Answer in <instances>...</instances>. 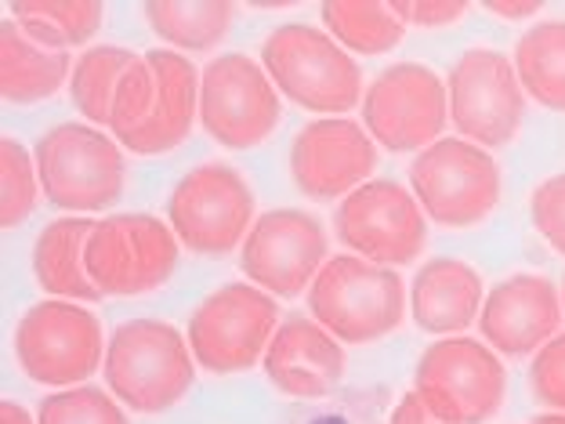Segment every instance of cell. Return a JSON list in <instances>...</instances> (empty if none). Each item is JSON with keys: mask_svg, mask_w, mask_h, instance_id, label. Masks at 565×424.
<instances>
[{"mask_svg": "<svg viewBox=\"0 0 565 424\" xmlns=\"http://www.w3.org/2000/svg\"><path fill=\"white\" fill-rule=\"evenodd\" d=\"M200 81L203 76L182 51H146L124 76L109 131L138 157H163L178 149L200 120Z\"/></svg>", "mask_w": 565, "mask_h": 424, "instance_id": "obj_1", "label": "cell"}, {"mask_svg": "<svg viewBox=\"0 0 565 424\" xmlns=\"http://www.w3.org/2000/svg\"><path fill=\"white\" fill-rule=\"evenodd\" d=\"M102 370L120 406L135 414H163L189 395L196 356L189 338L163 319H131L113 330Z\"/></svg>", "mask_w": 565, "mask_h": 424, "instance_id": "obj_2", "label": "cell"}, {"mask_svg": "<svg viewBox=\"0 0 565 424\" xmlns=\"http://www.w3.org/2000/svg\"><path fill=\"white\" fill-rule=\"evenodd\" d=\"M262 66L276 92L319 117L349 113L363 95V73L330 33L308 22H282L262 44Z\"/></svg>", "mask_w": 565, "mask_h": 424, "instance_id": "obj_3", "label": "cell"}, {"mask_svg": "<svg viewBox=\"0 0 565 424\" xmlns=\"http://www.w3.org/2000/svg\"><path fill=\"white\" fill-rule=\"evenodd\" d=\"M308 312L341 344H370L403 324L406 287L388 265L338 254L308 287Z\"/></svg>", "mask_w": 565, "mask_h": 424, "instance_id": "obj_4", "label": "cell"}, {"mask_svg": "<svg viewBox=\"0 0 565 424\" xmlns=\"http://www.w3.org/2000/svg\"><path fill=\"white\" fill-rule=\"evenodd\" d=\"M33 160L44 200L58 211H106L124 197V146L92 124L51 127L36 141Z\"/></svg>", "mask_w": 565, "mask_h": 424, "instance_id": "obj_5", "label": "cell"}, {"mask_svg": "<svg viewBox=\"0 0 565 424\" xmlns=\"http://www.w3.org/2000/svg\"><path fill=\"white\" fill-rule=\"evenodd\" d=\"M279 330V305L254 283H225L189 316V349L207 374H243L258 367Z\"/></svg>", "mask_w": 565, "mask_h": 424, "instance_id": "obj_6", "label": "cell"}, {"mask_svg": "<svg viewBox=\"0 0 565 424\" xmlns=\"http://www.w3.org/2000/svg\"><path fill=\"white\" fill-rule=\"evenodd\" d=\"M409 192L443 229H471L500 203V167L468 138H439L409 163Z\"/></svg>", "mask_w": 565, "mask_h": 424, "instance_id": "obj_7", "label": "cell"}, {"mask_svg": "<svg viewBox=\"0 0 565 424\" xmlns=\"http://www.w3.org/2000/svg\"><path fill=\"white\" fill-rule=\"evenodd\" d=\"M84 268L106 298L160 290L178 268V236L157 214H109L84 243Z\"/></svg>", "mask_w": 565, "mask_h": 424, "instance_id": "obj_8", "label": "cell"}, {"mask_svg": "<svg viewBox=\"0 0 565 424\" xmlns=\"http://www.w3.org/2000/svg\"><path fill=\"white\" fill-rule=\"evenodd\" d=\"M414 392L446 424H486L504 406L508 374L486 341L443 338L420 352Z\"/></svg>", "mask_w": 565, "mask_h": 424, "instance_id": "obj_9", "label": "cell"}, {"mask_svg": "<svg viewBox=\"0 0 565 424\" xmlns=\"http://www.w3.org/2000/svg\"><path fill=\"white\" fill-rule=\"evenodd\" d=\"M167 222L178 243L200 258H225L254 229V192L236 167L200 163L174 186Z\"/></svg>", "mask_w": 565, "mask_h": 424, "instance_id": "obj_10", "label": "cell"}, {"mask_svg": "<svg viewBox=\"0 0 565 424\" xmlns=\"http://www.w3.org/2000/svg\"><path fill=\"white\" fill-rule=\"evenodd\" d=\"M22 374L47 389H76L106 363L98 316L81 301L51 298L33 305L15 327Z\"/></svg>", "mask_w": 565, "mask_h": 424, "instance_id": "obj_11", "label": "cell"}, {"mask_svg": "<svg viewBox=\"0 0 565 424\" xmlns=\"http://www.w3.org/2000/svg\"><path fill=\"white\" fill-rule=\"evenodd\" d=\"M279 92L262 62L228 51L200 81V124L217 146L254 149L279 127Z\"/></svg>", "mask_w": 565, "mask_h": 424, "instance_id": "obj_12", "label": "cell"}, {"mask_svg": "<svg viewBox=\"0 0 565 424\" xmlns=\"http://www.w3.org/2000/svg\"><path fill=\"white\" fill-rule=\"evenodd\" d=\"M449 120L460 135L482 149H500L519 135L525 98L515 62L493 47L465 51L446 81Z\"/></svg>", "mask_w": 565, "mask_h": 424, "instance_id": "obj_13", "label": "cell"}, {"mask_svg": "<svg viewBox=\"0 0 565 424\" xmlns=\"http://www.w3.org/2000/svg\"><path fill=\"white\" fill-rule=\"evenodd\" d=\"M449 120V92L435 70L395 62L363 95V124L388 152H414L439 141Z\"/></svg>", "mask_w": 565, "mask_h": 424, "instance_id": "obj_14", "label": "cell"}, {"mask_svg": "<svg viewBox=\"0 0 565 424\" xmlns=\"http://www.w3.org/2000/svg\"><path fill=\"white\" fill-rule=\"evenodd\" d=\"M414 192L377 178L349 192L333 211V233L352 254L377 265H409L424 251L428 222Z\"/></svg>", "mask_w": 565, "mask_h": 424, "instance_id": "obj_15", "label": "cell"}, {"mask_svg": "<svg viewBox=\"0 0 565 424\" xmlns=\"http://www.w3.org/2000/svg\"><path fill=\"white\" fill-rule=\"evenodd\" d=\"M327 258V229L308 211L279 208L262 214L239 247L243 276L276 298H298L312 287Z\"/></svg>", "mask_w": 565, "mask_h": 424, "instance_id": "obj_16", "label": "cell"}, {"mask_svg": "<svg viewBox=\"0 0 565 424\" xmlns=\"http://www.w3.org/2000/svg\"><path fill=\"white\" fill-rule=\"evenodd\" d=\"M377 141L349 117H319L305 124L290 146V178L308 200L349 197L374 174Z\"/></svg>", "mask_w": 565, "mask_h": 424, "instance_id": "obj_17", "label": "cell"}, {"mask_svg": "<svg viewBox=\"0 0 565 424\" xmlns=\"http://www.w3.org/2000/svg\"><path fill=\"white\" fill-rule=\"evenodd\" d=\"M565 308L562 294L547 276L519 273L500 279L486 294V305L479 312V330L486 344L500 356H530L541 352L555 338Z\"/></svg>", "mask_w": 565, "mask_h": 424, "instance_id": "obj_18", "label": "cell"}, {"mask_svg": "<svg viewBox=\"0 0 565 424\" xmlns=\"http://www.w3.org/2000/svg\"><path fill=\"white\" fill-rule=\"evenodd\" d=\"M262 367L282 395L323 400L344 378V344L316 319L290 316L268 341Z\"/></svg>", "mask_w": 565, "mask_h": 424, "instance_id": "obj_19", "label": "cell"}, {"mask_svg": "<svg viewBox=\"0 0 565 424\" xmlns=\"http://www.w3.org/2000/svg\"><path fill=\"white\" fill-rule=\"evenodd\" d=\"M486 305L482 276L460 258H431L409 283V316L424 333H465Z\"/></svg>", "mask_w": 565, "mask_h": 424, "instance_id": "obj_20", "label": "cell"}, {"mask_svg": "<svg viewBox=\"0 0 565 424\" xmlns=\"http://www.w3.org/2000/svg\"><path fill=\"white\" fill-rule=\"evenodd\" d=\"M70 51H44L19 30L15 19L0 22V98L8 106H36L73 76Z\"/></svg>", "mask_w": 565, "mask_h": 424, "instance_id": "obj_21", "label": "cell"}, {"mask_svg": "<svg viewBox=\"0 0 565 424\" xmlns=\"http://www.w3.org/2000/svg\"><path fill=\"white\" fill-rule=\"evenodd\" d=\"M92 229L95 222H87V218H58V222H47L44 233L36 236L33 276L51 298L81 305H95L106 298L84 268V243L92 236Z\"/></svg>", "mask_w": 565, "mask_h": 424, "instance_id": "obj_22", "label": "cell"}, {"mask_svg": "<svg viewBox=\"0 0 565 424\" xmlns=\"http://www.w3.org/2000/svg\"><path fill=\"white\" fill-rule=\"evenodd\" d=\"M146 22L163 44L182 51H211L233 30L236 4L228 0H149Z\"/></svg>", "mask_w": 565, "mask_h": 424, "instance_id": "obj_23", "label": "cell"}, {"mask_svg": "<svg viewBox=\"0 0 565 424\" xmlns=\"http://www.w3.org/2000/svg\"><path fill=\"white\" fill-rule=\"evenodd\" d=\"M515 73L536 106L565 113V19L536 22L515 44Z\"/></svg>", "mask_w": 565, "mask_h": 424, "instance_id": "obj_24", "label": "cell"}, {"mask_svg": "<svg viewBox=\"0 0 565 424\" xmlns=\"http://www.w3.org/2000/svg\"><path fill=\"white\" fill-rule=\"evenodd\" d=\"M19 30L44 51H70L87 44L102 30L106 8L98 0H15L8 8Z\"/></svg>", "mask_w": 565, "mask_h": 424, "instance_id": "obj_25", "label": "cell"}, {"mask_svg": "<svg viewBox=\"0 0 565 424\" xmlns=\"http://www.w3.org/2000/svg\"><path fill=\"white\" fill-rule=\"evenodd\" d=\"M141 55H135L131 47H117V44H98L87 47L81 59H76L73 76H70V95L76 113L92 124L102 127L113 120V102L124 84L127 70L135 66Z\"/></svg>", "mask_w": 565, "mask_h": 424, "instance_id": "obj_26", "label": "cell"}, {"mask_svg": "<svg viewBox=\"0 0 565 424\" xmlns=\"http://www.w3.org/2000/svg\"><path fill=\"white\" fill-rule=\"evenodd\" d=\"M319 15L333 41L359 55H384L406 36L403 19L381 0H327Z\"/></svg>", "mask_w": 565, "mask_h": 424, "instance_id": "obj_27", "label": "cell"}, {"mask_svg": "<svg viewBox=\"0 0 565 424\" xmlns=\"http://www.w3.org/2000/svg\"><path fill=\"white\" fill-rule=\"evenodd\" d=\"M41 200V174L30 149L11 135L0 138V225L15 229L33 214Z\"/></svg>", "mask_w": 565, "mask_h": 424, "instance_id": "obj_28", "label": "cell"}, {"mask_svg": "<svg viewBox=\"0 0 565 424\" xmlns=\"http://www.w3.org/2000/svg\"><path fill=\"white\" fill-rule=\"evenodd\" d=\"M36 424H127L124 406L92 384L58 389L36 410Z\"/></svg>", "mask_w": 565, "mask_h": 424, "instance_id": "obj_29", "label": "cell"}, {"mask_svg": "<svg viewBox=\"0 0 565 424\" xmlns=\"http://www.w3.org/2000/svg\"><path fill=\"white\" fill-rule=\"evenodd\" d=\"M530 218H533L536 233L544 236V243H551V251L565 254V171L544 178V182L533 189Z\"/></svg>", "mask_w": 565, "mask_h": 424, "instance_id": "obj_30", "label": "cell"}, {"mask_svg": "<svg viewBox=\"0 0 565 424\" xmlns=\"http://www.w3.org/2000/svg\"><path fill=\"white\" fill-rule=\"evenodd\" d=\"M530 389L547 410L565 414V333H555L530 367Z\"/></svg>", "mask_w": 565, "mask_h": 424, "instance_id": "obj_31", "label": "cell"}, {"mask_svg": "<svg viewBox=\"0 0 565 424\" xmlns=\"http://www.w3.org/2000/svg\"><path fill=\"white\" fill-rule=\"evenodd\" d=\"M465 0H392V11L403 19V25H420V30H439V25H454L468 15Z\"/></svg>", "mask_w": 565, "mask_h": 424, "instance_id": "obj_32", "label": "cell"}, {"mask_svg": "<svg viewBox=\"0 0 565 424\" xmlns=\"http://www.w3.org/2000/svg\"><path fill=\"white\" fill-rule=\"evenodd\" d=\"M388 424H446L443 417H435L428 406H424V400L417 392H406L399 403H395Z\"/></svg>", "mask_w": 565, "mask_h": 424, "instance_id": "obj_33", "label": "cell"}, {"mask_svg": "<svg viewBox=\"0 0 565 424\" xmlns=\"http://www.w3.org/2000/svg\"><path fill=\"white\" fill-rule=\"evenodd\" d=\"M482 8L490 11V15H497V19H508V22L533 19L536 11H541V4H536V0H522V4H504V0H486Z\"/></svg>", "mask_w": 565, "mask_h": 424, "instance_id": "obj_34", "label": "cell"}, {"mask_svg": "<svg viewBox=\"0 0 565 424\" xmlns=\"http://www.w3.org/2000/svg\"><path fill=\"white\" fill-rule=\"evenodd\" d=\"M0 424H36V417H30V410L4 400L0 403Z\"/></svg>", "mask_w": 565, "mask_h": 424, "instance_id": "obj_35", "label": "cell"}, {"mask_svg": "<svg viewBox=\"0 0 565 424\" xmlns=\"http://www.w3.org/2000/svg\"><path fill=\"white\" fill-rule=\"evenodd\" d=\"M530 424H565V414H558V410H551V414H541V417H533Z\"/></svg>", "mask_w": 565, "mask_h": 424, "instance_id": "obj_36", "label": "cell"}, {"mask_svg": "<svg viewBox=\"0 0 565 424\" xmlns=\"http://www.w3.org/2000/svg\"><path fill=\"white\" fill-rule=\"evenodd\" d=\"M562 308H565V283H562Z\"/></svg>", "mask_w": 565, "mask_h": 424, "instance_id": "obj_37", "label": "cell"}]
</instances>
